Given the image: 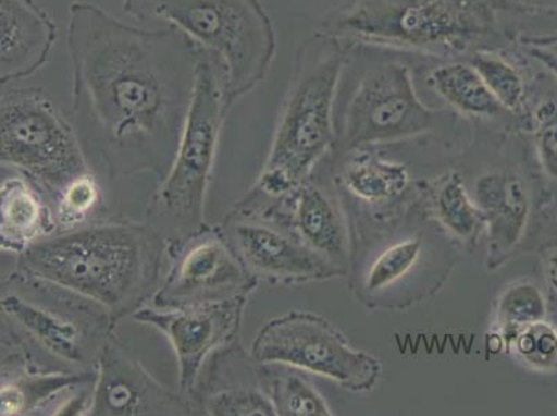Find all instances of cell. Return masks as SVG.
I'll return each instance as SVG.
<instances>
[{"label": "cell", "mask_w": 557, "mask_h": 416, "mask_svg": "<svg viewBox=\"0 0 557 416\" xmlns=\"http://www.w3.org/2000/svg\"><path fill=\"white\" fill-rule=\"evenodd\" d=\"M549 317V298L533 282H519L506 289L499 298L496 321L500 338L509 346L521 329Z\"/></svg>", "instance_id": "obj_27"}, {"label": "cell", "mask_w": 557, "mask_h": 416, "mask_svg": "<svg viewBox=\"0 0 557 416\" xmlns=\"http://www.w3.org/2000/svg\"><path fill=\"white\" fill-rule=\"evenodd\" d=\"M169 243L165 276L150 306L181 308L250 296L260 282L242 266L220 224Z\"/></svg>", "instance_id": "obj_11"}, {"label": "cell", "mask_w": 557, "mask_h": 416, "mask_svg": "<svg viewBox=\"0 0 557 416\" xmlns=\"http://www.w3.org/2000/svg\"><path fill=\"white\" fill-rule=\"evenodd\" d=\"M166 247L149 222L101 218L34 243L17 256L16 271L78 293L119 322L150 304Z\"/></svg>", "instance_id": "obj_2"}, {"label": "cell", "mask_w": 557, "mask_h": 416, "mask_svg": "<svg viewBox=\"0 0 557 416\" xmlns=\"http://www.w3.org/2000/svg\"><path fill=\"white\" fill-rule=\"evenodd\" d=\"M423 253V237L418 235L399 241L383 250L372 264L367 278L369 293L386 291L407 278L418 266Z\"/></svg>", "instance_id": "obj_29"}, {"label": "cell", "mask_w": 557, "mask_h": 416, "mask_svg": "<svg viewBox=\"0 0 557 416\" xmlns=\"http://www.w3.org/2000/svg\"><path fill=\"white\" fill-rule=\"evenodd\" d=\"M101 201V187L94 171L71 182L55 199L58 231H70L90 220Z\"/></svg>", "instance_id": "obj_30"}, {"label": "cell", "mask_w": 557, "mask_h": 416, "mask_svg": "<svg viewBox=\"0 0 557 416\" xmlns=\"http://www.w3.org/2000/svg\"><path fill=\"white\" fill-rule=\"evenodd\" d=\"M250 353L257 363L307 370L356 393L371 392L382 375L376 357L352 348L327 319L307 311H288L268 321L252 340Z\"/></svg>", "instance_id": "obj_9"}, {"label": "cell", "mask_w": 557, "mask_h": 416, "mask_svg": "<svg viewBox=\"0 0 557 416\" xmlns=\"http://www.w3.org/2000/svg\"><path fill=\"white\" fill-rule=\"evenodd\" d=\"M344 180L358 199L380 203L392 200L407 189L409 172L399 162L368 156L352 161L347 167Z\"/></svg>", "instance_id": "obj_26"}, {"label": "cell", "mask_w": 557, "mask_h": 416, "mask_svg": "<svg viewBox=\"0 0 557 416\" xmlns=\"http://www.w3.org/2000/svg\"><path fill=\"white\" fill-rule=\"evenodd\" d=\"M0 160L54 200L71 182L92 171L78 132L37 88L2 90Z\"/></svg>", "instance_id": "obj_8"}, {"label": "cell", "mask_w": 557, "mask_h": 416, "mask_svg": "<svg viewBox=\"0 0 557 416\" xmlns=\"http://www.w3.org/2000/svg\"><path fill=\"white\" fill-rule=\"evenodd\" d=\"M511 42L520 47L557 45V0H484Z\"/></svg>", "instance_id": "obj_21"}, {"label": "cell", "mask_w": 557, "mask_h": 416, "mask_svg": "<svg viewBox=\"0 0 557 416\" xmlns=\"http://www.w3.org/2000/svg\"><path fill=\"white\" fill-rule=\"evenodd\" d=\"M96 369L85 372L47 370L7 325H2V390L0 415H59L65 401L95 383Z\"/></svg>", "instance_id": "obj_15"}, {"label": "cell", "mask_w": 557, "mask_h": 416, "mask_svg": "<svg viewBox=\"0 0 557 416\" xmlns=\"http://www.w3.org/2000/svg\"><path fill=\"white\" fill-rule=\"evenodd\" d=\"M3 86L32 77L47 64L55 42V25L35 0H0Z\"/></svg>", "instance_id": "obj_17"}, {"label": "cell", "mask_w": 557, "mask_h": 416, "mask_svg": "<svg viewBox=\"0 0 557 416\" xmlns=\"http://www.w3.org/2000/svg\"><path fill=\"white\" fill-rule=\"evenodd\" d=\"M435 212L450 233L460 240H470L484 222L479 207L469 199L459 174L445 176L435 192Z\"/></svg>", "instance_id": "obj_28"}, {"label": "cell", "mask_w": 557, "mask_h": 416, "mask_svg": "<svg viewBox=\"0 0 557 416\" xmlns=\"http://www.w3.org/2000/svg\"><path fill=\"white\" fill-rule=\"evenodd\" d=\"M545 277L550 289V296L557 298V247H552L546 252Z\"/></svg>", "instance_id": "obj_33"}, {"label": "cell", "mask_w": 557, "mask_h": 416, "mask_svg": "<svg viewBox=\"0 0 557 416\" xmlns=\"http://www.w3.org/2000/svg\"><path fill=\"white\" fill-rule=\"evenodd\" d=\"M248 301L250 296H240L181 308H157L148 304L132 317L169 339L178 363L180 392L189 397L207 359L240 340Z\"/></svg>", "instance_id": "obj_13"}, {"label": "cell", "mask_w": 557, "mask_h": 416, "mask_svg": "<svg viewBox=\"0 0 557 416\" xmlns=\"http://www.w3.org/2000/svg\"><path fill=\"white\" fill-rule=\"evenodd\" d=\"M323 33L440 58H470L511 42L484 0H349Z\"/></svg>", "instance_id": "obj_3"}, {"label": "cell", "mask_w": 557, "mask_h": 416, "mask_svg": "<svg viewBox=\"0 0 557 416\" xmlns=\"http://www.w3.org/2000/svg\"><path fill=\"white\" fill-rule=\"evenodd\" d=\"M428 84L465 114L493 119L505 111L472 64L453 62L430 71Z\"/></svg>", "instance_id": "obj_22"}, {"label": "cell", "mask_w": 557, "mask_h": 416, "mask_svg": "<svg viewBox=\"0 0 557 416\" xmlns=\"http://www.w3.org/2000/svg\"><path fill=\"white\" fill-rule=\"evenodd\" d=\"M527 111L542 172L557 184V83L542 65L531 85Z\"/></svg>", "instance_id": "obj_25"}, {"label": "cell", "mask_w": 557, "mask_h": 416, "mask_svg": "<svg viewBox=\"0 0 557 416\" xmlns=\"http://www.w3.org/2000/svg\"><path fill=\"white\" fill-rule=\"evenodd\" d=\"M220 227L242 266L260 283L298 285L344 273L304 245L275 216L233 206Z\"/></svg>", "instance_id": "obj_12"}, {"label": "cell", "mask_w": 557, "mask_h": 416, "mask_svg": "<svg viewBox=\"0 0 557 416\" xmlns=\"http://www.w3.org/2000/svg\"><path fill=\"white\" fill-rule=\"evenodd\" d=\"M474 200L488 224V266L496 268L523 241L533 211L530 191L520 176L493 172L475 182Z\"/></svg>", "instance_id": "obj_19"}, {"label": "cell", "mask_w": 557, "mask_h": 416, "mask_svg": "<svg viewBox=\"0 0 557 416\" xmlns=\"http://www.w3.org/2000/svg\"><path fill=\"white\" fill-rule=\"evenodd\" d=\"M275 216L304 245L337 267L347 258V231L341 212L322 187L306 181L292 195L265 210Z\"/></svg>", "instance_id": "obj_18"}, {"label": "cell", "mask_w": 557, "mask_h": 416, "mask_svg": "<svg viewBox=\"0 0 557 416\" xmlns=\"http://www.w3.org/2000/svg\"><path fill=\"white\" fill-rule=\"evenodd\" d=\"M469 62L506 110L520 113L529 109L531 85L540 69L533 70L529 63H511L503 50H481L470 56Z\"/></svg>", "instance_id": "obj_23"}, {"label": "cell", "mask_w": 557, "mask_h": 416, "mask_svg": "<svg viewBox=\"0 0 557 416\" xmlns=\"http://www.w3.org/2000/svg\"><path fill=\"white\" fill-rule=\"evenodd\" d=\"M347 56V49L336 44L313 58L301 56L267 162L255 186L235 206L265 210L278 205L307 181L336 142L333 109Z\"/></svg>", "instance_id": "obj_4"}, {"label": "cell", "mask_w": 557, "mask_h": 416, "mask_svg": "<svg viewBox=\"0 0 557 416\" xmlns=\"http://www.w3.org/2000/svg\"><path fill=\"white\" fill-rule=\"evenodd\" d=\"M262 388L277 416H332L326 401L297 368L260 364Z\"/></svg>", "instance_id": "obj_24"}, {"label": "cell", "mask_w": 557, "mask_h": 416, "mask_svg": "<svg viewBox=\"0 0 557 416\" xmlns=\"http://www.w3.org/2000/svg\"><path fill=\"white\" fill-rule=\"evenodd\" d=\"M224 93V69L201 48L189 113L169 174L146 208V222L166 242L181 240L207 224V193L214 175L222 126L231 110Z\"/></svg>", "instance_id": "obj_6"}, {"label": "cell", "mask_w": 557, "mask_h": 416, "mask_svg": "<svg viewBox=\"0 0 557 416\" xmlns=\"http://www.w3.org/2000/svg\"><path fill=\"white\" fill-rule=\"evenodd\" d=\"M527 54L531 56L544 68L557 83V53L548 48L523 47Z\"/></svg>", "instance_id": "obj_32"}, {"label": "cell", "mask_w": 557, "mask_h": 416, "mask_svg": "<svg viewBox=\"0 0 557 416\" xmlns=\"http://www.w3.org/2000/svg\"><path fill=\"white\" fill-rule=\"evenodd\" d=\"M58 232L54 212L29 178H4L0 185V246L20 256L34 243Z\"/></svg>", "instance_id": "obj_20"}, {"label": "cell", "mask_w": 557, "mask_h": 416, "mask_svg": "<svg viewBox=\"0 0 557 416\" xmlns=\"http://www.w3.org/2000/svg\"><path fill=\"white\" fill-rule=\"evenodd\" d=\"M0 306L2 325L70 372L95 370L119 323L100 304L16 270L2 281Z\"/></svg>", "instance_id": "obj_7"}, {"label": "cell", "mask_w": 557, "mask_h": 416, "mask_svg": "<svg viewBox=\"0 0 557 416\" xmlns=\"http://www.w3.org/2000/svg\"><path fill=\"white\" fill-rule=\"evenodd\" d=\"M442 114L414 90L407 65L382 63L363 75L344 115L342 149L384 145L437 129Z\"/></svg>", "instance_id": "obj_10"}, {"label": "cell", "mask_w": 557, "mask_h": 416, "mask_svg": "<svg viewBox=\"0 0 557 416\" xmlns=\"http://www.w3.org/2000/svg\"><path fill=\"white\" fill-rule=\"evenodd\" d=\"M124 12L169 23L214 54L231 108L267 77L275 56V33L260 0H124Z\"/></svg>", "instance_id": "obj_5"}, {"label": "cell", "mask_w": 557, "mask_h": 416, "mask_svg": "<svg viewBox=\"0 0 557 416\" xmlns=\"http://www.w3.org/2000/svg\"><path fill=\"white\" fill-rule=\"evenodd\" d=\"M89 415H194L189 399L154 378L114 333L96 364Z\"/></svg>", "instance_id": "obj_14"}, {"label": "cell", "mask_w": 557, "mask_h": 416, "mask_svg": "<svg viewBox=\"0 0 557 416\" xmlns=\"http://www.w3.org/2000/svg\"><path fill=\"white\" fill-rule=\"evenodd\" d=\"M549 316H552V323L557 329V298L554 296L549 297Z\"/></svg>", "instance_id": "obj_34"}, {"label": "cell", "mask_w": 557, "mask_h": 416, "mask_svg": "<svg viewBox=\"0 0 557 416\" xmlns=\"http://www.w3.org/2000/svg\"><path fill=\"white\" fill-rule=\"evenodd\" d=\"M73 110L113 178L169 174L201 47L175 27L144 29L89 2L70 7Z\"/></svg>", "instance_id": "obj_1"}, {"label": "cell", "mask_w": 557, "mask_h": 416, "mask_svg": "<svg viewBox=\"0 0 557 416\" xmlns=\"http://www.w3.org/2000/svg\"><path fill=\"white\" fill-rule=\"evenodd\" d=\"M191 413L206 416H275L262 388L260 363L240 340L211 355L189 394Z\"/></svg>", "instance_id": "obj_16"}, {"label": "cell", "mask_w": 557, "mask_h": 416, "mask_svg": "<svg viewBox=\"0 0 557 416\" xmlns=\"http://www.w3.org/2000/svg\"><path fill=\"white\" fill-rule=\"evenodd\" d=\"M509 346H513L515 354L527 367L541 372H556L557 329L548 319L521 329Z\"/></svg>", "instance_id": "obj_31"}]
</instances>
